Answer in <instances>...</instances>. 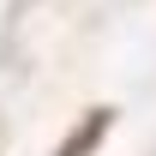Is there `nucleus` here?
<instances>
[{"label":"nucleus","mask_w":156,"mask_h":156,"mask_svg":"<svg viewBox=\"0 0 156 156\" xmlns=\"http://www.w3.org/2000/svg\"><path fill=\"white\" fill-rule=\"evenodd\" d=\"M108 120H114V108H90V114H84V126H72V132L60 138L54 156H90V150H96V138L108 132Z\"/></svg>","instance_id":"f257e3e1"}]
</instances>
